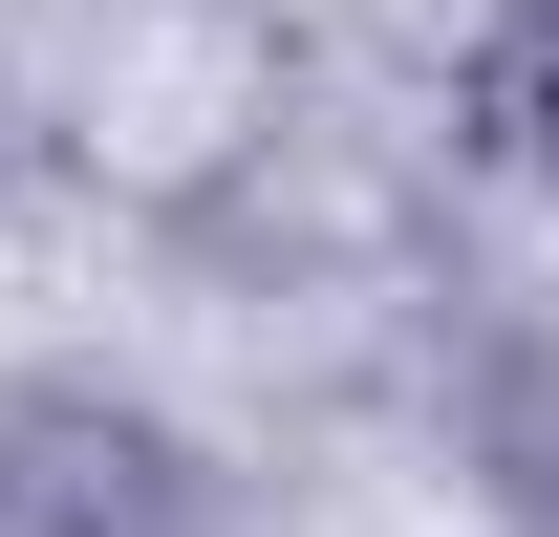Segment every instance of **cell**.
<instances>
[{"label":"cell","instance_id":"obj_1","mask_svg":"<svg viewBox=\"0 0 559 537\" xmlns=\"http://www.w3.org/2000/svg\"><path fill=\"white\" fill-rule=\"evenodd\" d=\"M0 537H237L215 452L130 387H0Z\"/></svg>","mask_w":559,"mask_h":537},{"label":"cell","instance_id":"obj_2","mask_svg":"<svg viewBox=\"0 0 559 537\" xmlns=\"http://www.w3.org/2000/svg\"><path fill=\"white\" fill-rule=\"evenodd\" d=\"M474 151L495 172H559V0H516V22L474 44Z\"/></svg>","mask_w":559,"mask_h":537}]
</instances>
